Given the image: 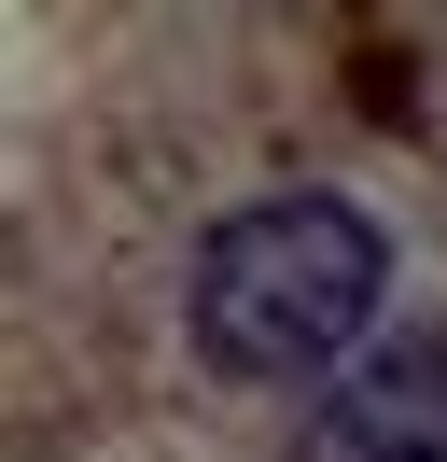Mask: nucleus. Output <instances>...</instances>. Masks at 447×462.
Listing matches in <instances>:
<instances>
[{
	"mask_svg": "<svg viewBox=\"0 0 447 462\" xmlns=\"http://www.w3.org/2000/svg\"><path fill=\"white\" fill-rule=\"evenodd\" d=\"M126 42L14 141V462H447V29Z\"/></svg>",
	"mask_w": 447,
	"mask_h": 462,
	"instance_id": "obj_1",
	"label": "nucleus"
}]
</instances>
